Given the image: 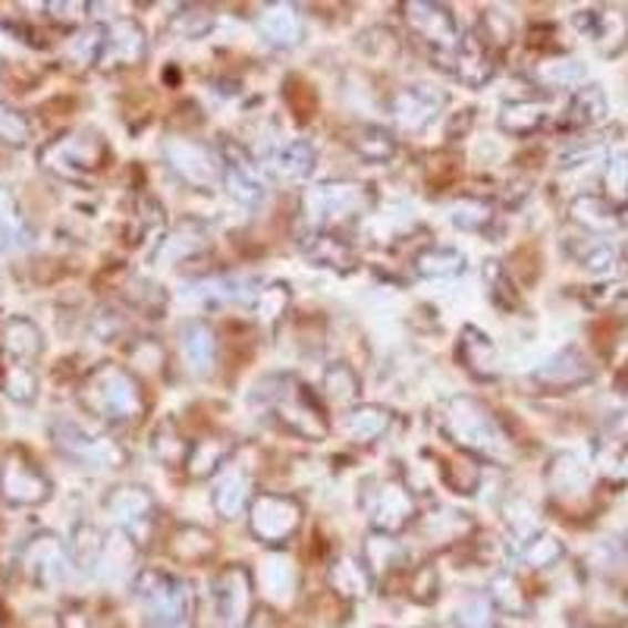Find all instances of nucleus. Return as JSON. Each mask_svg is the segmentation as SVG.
Segmentation results:
<instances>
[{
	"mask_svg": "<svg viewBox=\"0 0 628 628\" xmlns=\"http://www.w3.org/2000/svg\"><path fill=\"white\" fill-rule=\"evenodd\" d=\"M79 405L101 421L126 424V421L142 419L145 397L130 371L116 364H101L79 387Z\"/></svg>",
	"mask_w": 628,
	"mask_h": 628,
	"instance_id": "nucleus-1",
	"label": "nucleus"
},
{
	"mask_svg": "<svg viewBox=\"0 0 628 628\" xmlns=\"http://www.w3.org/2000/svg\"><path fill=\"white\" fill-rule=\"evenodd\" d=\"M111 157L107 142L92 130H73L48 142L39 152V161L44 171H51L66 183H82L85 176L97 173Z\"/></svg>",
	"mask_w": 628,
	"mask_h": 628,
	"instance_id": "nucleus-2",
	"label": "nucleus"
},
{
	"mask_svg": "<svg viewBox=\"0 0 628 628\" xmlns=\"http://www.w3.org/2000/svg\"><path fill=\"white\" fill-rule=\"evenodd\" d=\"M274 383H277V390H265L261 397L274 405L280 424L308 440L327 437L325 412H321L318 400L308 393V387H302L296 378H274Z\"/></svg>",
	"mask_w": 628,
	"mask_h": 628,
	"instance_id": "nucleus-3",
	"label": "nucleus"
},
{
	"mask_svg": "<svg viewBox=\"0 0 628 628\" xmlns=\"http://www.w3.org/2000/svg\"><path fill=\"white\" fill-rule=\"evenodd\" d=\"M51 477L41 472V465L22 446H13L0 462V496L10 506H41L51 500Z\"/></svg>",
	"mask_w": 628,
	"mask_h": 628,
	"instance_id": "nucleus-4",
	"label": "nucleus"
},
{
	"mask_svg": "<svg viewBox=\"0 0 628 628\" xmlns=\"http://www.w3.org/2000/svg\"><path fill=\"white\" fill-rule=\"evenodd\" d=\"M51 440L58 446L60 456L79 465H92V469H120L126 462V450L107 437L89 434L85 428H79L76 421L60 419L51 424Z\"/></svg>",
	"mask_w": 628,
	"mask_h": 628,
	"instance_id": "nucleus-5",
	"label": "nucleus"
},
{
	"mask_svg": "<svg viewBox=\"0 0 628 628\" xmlns=\"http://www.w3.org/2000/svg\"><path fill=\"white\" fill-rule=\"evenodd\" d=\"M446 431L450 437L462 443L465 450H475L477 456L500 459L503 450V431L496 428V421L491 419L487 409H481L472 400H456L450 405V415H446Z\"/></svg>",
	"mask_w": 628,
	"mask_h": 628,
	"instance_id": "nucleus-6",
	"label": "nucleus"
},
{
	"mask_svg": "<svg viewBox=\"0 0 628 628\" xmlns=\"http://www.w3.org/2000/svg\"><path fill=\"white\" fill-rule=\"evenodd\" d=\"M405 22H409V29H412L424 44H431V58L437 60L443 70H450L453 60L446 58V54L456 58L459 48V25L456 20H453V13H450L443 3L415 0V3H405Z\"/></svg>",
	"mask_w": 628,
	"mask_h": 628,
	"instance_id": "nucleus-7",
	"label": "nucleus"
},
{
	"mask_svg": "<svg viewBox=\"0 0 628 628\" xmlns=\"http://www.w3.org/2000/svg\"><path fill=\"white\" fill-rule=\"evenodd\" d=\"M145 58H148V41H145V32L138 22L114 20L111 25H104V41H101L95 60L97 70H104V73L130 70Z\"/></svg>",
	"mask_w": 628,
	"mask_h": 628,
	"instance_id": "nucleus-8",
	"label": "nucleus"
},
{
	"mask_svg": "<svg viewBox=\"0 0 628 628\" xmlns=\"http://www.w3.org/2000/svg\"><path fill=\"white\" fill-rule=\"evenodd\" d=\"M135 590L148 609L152 622H157L161 628L176 626L179 616L186 612V590L167 572H142L135 581Z\"/></svg>",
	"mask_w": 628,
	"mask_h": 628,
	"instance_id": "nucleus-9",
	"label": "nucleus"
},
{
	"mask_svg": "<svg viewBox=\"0 0 628 628\" xmlns=\"http://www.w3.org/2000/svg\"><path fill=\"white\" fill-rule=\"evenodd\" d=\"M302 522V506L292 496L261 494L251 503V534L265 544H284Z\"/></svg>",
	"mask_w": 628,
	"mask_h": 628,
	"instance_id": "nucleus-10",
	"label": "nucleus"
},
{
	"mask_svg": "<svg viewBox=\"0 0 628 628\" xmlns=\"http://www.w3.org/2000/svg\"><path fill=\"white\" fill-rule=\"evenodd\" d=\"M220 152H224V179H227L229 195H233L236 202L248 205V208H258L267 198V189L261 173L255 167V161H251L246 148L236 145V142H224Z\"/></svg>",
	"mask_w": 628,
	"mask_h": 628,
	"instance_id": "nucleus-11",
	"label": "nucleus"
},
{
	"mask_svg": "<svg viewBox=\"0 0 628 628\" xmlns=\"http://www.w3.org/2000/svg\"><path fill=\"white\" fill-rule=\"evenodd\" d=\"M575 25L588 35L604 58L622 54L628 44V17L616 7H597V10H581L575 17Z\"/></svg>",
	"mask_w": 628,
	"mask_h": 628,
	"instance_id": "nucleus-12",
	"label": "nucleus"
},
{
	"mask_svg": "<svg viewBox=\"0 0 628 628\" xmlns=\"http://www.w3.org/2000/svg\"><path fill=\"white\" fill-rule=\"evenodd\" d=\"M104 506L138 544L145 541V532L154 525V513H157L145 487H116L114 494L104 500Z\"/></svg>",
	"mask_w": 628,
	"mask_h": 628,
	"instance_id": "nucleus-13",
	"label": "nucleus"
},
{
	"mask_svg": "<svg viewBox=\"0 0 628 628\" xmlns=\"http://www.w3.org/2000/svg\"><path fill=\"white\" fill-rule=\"evenodd\" d=\"M453 73L462 85L481 89L484 82H491L496 73V51L481 39V32H469L465 39H459L456 58H453Z\"/></svg>",
	"mask_w": 628,
	"mask_h": 628,
	"instance_id": "nucleus-14",
	"label": "nucleus"
},
{
	"mask_svg": "<svg viewBox=\"0 0 628 628\" xmlns=\"http://www.w3.org/2000/svg\"><path fill=\"white\" fill-rule=\"evenodd\" d=\"M532 381L541 383L547 393H566V390H575L581 383L594 381V364L578 349H566L553 362L537 368L532 374Z\"/></svg>",
	"mask_w": 628,
	"mask_h": 628,
	"instance_id": "nucleus-15",
	"label": "nucleus"
},
{
	"mask_svg": "<svg viewBox=\"0 0 628 628\" xmlns=\"http://www.w3.org/2000/svg\"><path fill=\"white\" fill-rule=\"evenodd\" d=\"M214 600L220 609V619L229 628H239L246 622V612L251 607V581L246 569H227L214 581Z\"/></svg>",
	"mask_w": 628,
	"mask_h": 628,
	"instance_id": "nucleus-16",
	"label": "nucleus"
},
{
	"mask_svg": "<svg viewBox=\"0 0 628 628\" xmlns=\"http://www.w3.org/2000/svg\"><path fill=\"white\" fill-rule=\"evenodd\" d=\"M443 107V95L428 89V85H412V89H402L400 95L393 97V116L400 120L402 130L409 133H419L424 130L437 111Z\"/></svg>",
	"mask_w": 628,
	"mask_h": 628,
	"instance_id": "nucleus-17",
	"label": "nucleus"
},
{
	"mask_svg": "<svg viewBox=\"0 0 628 628\" xmlns=\"http://www.w3.org/2000/svg\"><path fill=\"white\" fill-rule=\"evenodd\" d=\"M0 346H3V356H7L10 362L29 364V368H32V362L44 352V337H41L35 321L17 315V318H7V321H3Z\"/></svg>",
	"mask_w": 628,
	"mask_h": 628,
	"instance_id": "nucleus-18",
	"label": "nucleus"
},
{
	"mask_svg": "<svg viewBox=\"0 0 628 628\" xmlns=\"http://www.w3.org/2000/svg\"><path fill=\"white\" fill-rule=\"evenodd\" d=\"M22 566L29 569V575L48 585V581H58L63 575V566H66V553L58 544L54 534H35L29 541V547L22 553Z\"/></svg>",
	"mask_w": 628,
	"mask_h": 628,
	"instance_id": "nucleus-19",
	"label": "nucleus"
},
{
	"mask_svg": "<svg viewBox=\"0 0 628 628\" xmlns=\"http://www.w3.org/2000/svg\"><path fill=\"white\" fill-rule=\"evenodd\" d=\"M362 202V189L349 186V183H337V186H321L318 192H311V198H305V210L311 214V224L321 227L327 217L337 214H349L359 208Z\"/></svg>",
	"mask_w": 628,
	"mask_h": 628,
	"instance_id": "nucleus-20",
	"label": "nucleus"
},
{
	"mask_svg": "<svg viewBox=\"0 0 628 628\" xmlns=\"http://www.w3.org/2000/svg\"><path fill=\"white\" fill-rule=\"evenodd\" d=\"M459 362L465 364V371H472L481 381H494L496 374V349L491 343L487 333H481L477 327H465L462 330V340L456 349Z\"/></svg>",
	"mask_w": 628,
	"mask_h": 628,
	"instance_id": "nucleus-21",
	"label": "nucleus"
},
{
	"mask_svg": "<svg viewBox=\"0 0 628 628\" xmlns=\"http://www.w3.org/2000/svg\"><path fill=\"white\" fill-rule=\"evenodd\" d=\"M607 116V95L600 85H581L575 95H572L569 107L563 114V130L566 133H578V130H590L597 126L600 120Z\"/></svg>",
	"mask_w": 628,
	"mask_h": 628,
	"instance_id": "nucleus-22",
	"label": "nucleus"
},
{
	"mask_svg": "<svg viewBox=\"0 0 628 628\" xmlns=\"http://www.w3.org/2000/svg\"><path fill=\"white\" fill-rule=\"evenodd\" d=\"M572 220L578 224V227L590 233V236H604L609 229H616L622 220H619V210L609 205L604 195H578L575 202H572Z\"/></svg>",
	"mask_w": 628,
	"mask_h": 628,
	"instance_id": "nucleus-23",
	"label": "nucleus"
},
{
	"mask_svg": "<svg viewBox=\"0 0 628 628\" xmlns=\"http://www.w3.org/2000/svg\"><path fill=\"white\" fill-rule=\"evenodd\" d=\"M371 518L381 528V534H397L400 528H405V522L412 518V496H409V491L402 484H383Z\"/></svg>",
	"mask_w": 628,
	"mask_h": 628,
	"instance_id": "nucleus-24",
	"label": "nucleus"
},
{
	"mask_svg": "<svg viewBox=\"0 0 628 628\" xmlns=\"http://www.w3.org/2000/svg\"><path fill=\"white\" fill-rule=\"evenodd\" d=\"M167 157H171L173 171L179 173L192 186H208L210 179L217 176V171L210 167V157L205 148L189 145V142H173L167 145Z\"/></svg>",
	"mask_w": 628,
	"mask_h": 628,
	"instance_id": "nucleus-25",
	"label": "nucleus"
},
{
	"mask_svg": "<svg viewBox=\"0 0 628 628\" xmlns=\"http://www.w3.org/2000/svg\"><path fill=\"white\" fill-rule=\"evenodd\" d=\"M32 243V227L22 214L17 195L0 186V248L17 251Z\"/></svg>",
	"mask_w": 628,
	"mask_h": 628,
	"instance_id": "nucleus-26",
	"label": "nucleus"
},
{
	"mask_svg": "<svg viewBox=\"0 0 628 628\" xmlns=\"http://www.w3.org/2000/svg\"><path fill=\"white\" fill-rule=\"evenodd\" d=\"M547 104L544 101H513L500 114V130L509 135H532L547 123Z\"/></svg>",
	"mask_w": 628,
	"mask_h": 628,
	"instance_id": "nucleus-27",
	"label": "nucleus"
},
{
	"mask_svg": "<svg viewBox=\"0 0 628 628\" xmlns=\"http://www.w3.org/2000/svg\"><path fill=\"white\" fill-rule=\"evenodd\" d=\"M183 352L195 371H210L214 359H217V340H214V330L205 321H189L183 327Z\"/></svg>",
	"mask_w": 628,
	"mask_h": 628,
	"instance_id": "nucleus-28",
	"label": "nucleus"
},
{
	"mask_svg": "<svg viewBox=\"0 0 628 628\" xmlns=\"http://www.w3.org/2000/svg\"><path fill=\"white\" fill-rule=\"evenodd\" d=\"M0 393L10 397L13 402H35L39 397V378L29 364L10 362L7 356H0Z\"/></svg>",
	"mask_w": 628,
	"mask_h": 628,
	"instance_id": "nucleus-29",
	"label": "nucleus"
},
{
	"mask_svg": "<svg viewBox=\"0 0 628 628\" xmlns=\"http://www.w3.org/2000/svg\"><path fill=\"white\" fill-rule=\"evenodd\" d=\"M258 29L265 32V39L270 44H296L302 39V20L292 7H270L265 17L258 20Z\"/></svg>",
	"mask_w": 628,
	"mask_h": 628,
	"instance_id": "nucleus-30",
	"label": "nucleus"
},
{
	"mask_svg": "<svg viewBox=\"0 0 628 628\" xmlns=\"http://www.w3.org/2000/svg\"><path fill=\"white\" fill-rule=\"evenodd\" d=\"M465 267V258L459 255L456 248H443V246H431L415 255V270L421 277H456Z\"/></svg>",
	"mask_w": 628,
	"mask_h": 628,
	"instance_id": "nucleus-31",
	"label": "nucleus"
},
{
	"mask_svg": "<svg viewBox=\"0 0 628 628\" xmlns=\"http://www.w3.org/2000/svg\"><path fill=\"white\" fill-rule=\"evenodd\" d=\"M387 424H390V412L387 409H381V405H362V409L349 412L346 431H349V437L359 440V443H371V440H378L387 431Z\"/></svg>",
	"mask_w": 628,
	"mask_h": 628,
	"instance_id": "nucleus-32",
	"label": "nucleus"
},
{
	"mask_svg": "<svg viewBox=\"0 0 628 628\" xmlns=\"http://www.w3.org/2000/svg\"><path fill=\"white\" fill-rule=\"evenodd\" d=\"M569 255L581 267H588L594 274H607L616 265V248L597 239V236H585L578 243H569Z\"/></svg>",
	"mask_w": 628,
	"mask_h": 628,
	"instance_id": "nucleus-33",
	"label": "nucleus"
},
{
	"mask_svg": "<svg viewBox=\"0 0 628 628\" xmlns=\"http://www.w3.org/2000/svg\"><path fill=\"white\" fill-rule=\"evenodd\" d=\"M305 248H308V255L318 261V265L325 267H340V270H349L352 267V248L346 246L343 239H337V236H327V233H315L308 243H305Z\"/></svg>",
	"mask_w": 628,
	"mask_h": 628,
	"instance_id": "nucleus-34",
	"label": "nucleus"
},
{
	"mask_svg": "<svg viewBox=\"0 0 628 628\" xmlns=\"http://www.w3.org/2000/svg\"><path fill=\"white\" fill-rule=\"evenodd\" d=\"M32 142V120L20 107L0 101V145L7 148H25Z\"/></svg>",
	"mask_w": 628,
	"mask_h": 628,
	"instance_id": "nucleus-35",
	"label": "nucleus"
},
{
	"mask_svg": "<svg viewBox=\"0 0 628 628\" xmlns=\"http://www.w3.org/2000/svg\"><path fill=\"white\" fill-rule=\"evenodd\" d=\"M315 167V148L308 142H289L277 152V173L286 179H302Z\"/></svg>",
	"mask_w": 628,
	"mask_h": 628,
	"instance_id": "nucleus-36",
	"label": "nucleus"
},
{
	"mask_svg": "<svg viewBox=\"0 0 628 628\" xmlns=\"http://www.w3.org/2000/svg\"><path fill=\"white\" fill-rule=\"evenodd\" d=\"M550 484L556 494H581L588 487V472L575 456H559L550 469Z\"/></svg>",
	"mask_w": 628,
	"mask_h": 628,
	"instance_id": "nucleus-37",
	"label": "nucleus"
},
{
	"mask_svg": "<svg viewBox=\"0 0 628 628\" xmlns=\"http://www.w3.org/2000/svg\"><path fill=\"white\" fill-rule=\"evenodd\" d=\"M356 152L362 154L364 161H390L397 152V138L381 130V126H362L356 133Z\"/></svg>",
	"mask_w": 628,
	"mask_h": 628,
	"instance_id": "nucleus-38",
	"label": "nucleus"
},
{
	"mask_svg": "<svg viewBox=\"0 0 628 628\" xmlns=\"http://www.w3.org/2000/svg\"><path fill=\"white\" fill-rule=\"evenodd\" d=\"M248 503V477L236 475L227 477L217 491H214V509L224 515V518H233V515L243 513V506Z\"/></svg>",
	"mask_w": 628,
	"mask_h": 628,
	"instance_id": "nucleus-39",
	"label": "nucleus"
},
{
	"mask_svg": "<svg viewBox=\"0 0 628 628\" xmlns=\"http://www.w3.org/2000/svg\"><path fill=\"white\" fill-rule=\"evenodd\" d=\"M484 280L491 286V302L500 311H515L518 308V292H515L513 280H509V270L500 265V261H487L484 267Z\"/></svg>",
	"mask_w": 628,
	"mask_h": 628,
	"instance_id": "nucleus-40",
	"label": "nucleus"
},
{
	"mask_svg": "<svg viewBox=\"0 0 628 628\" xmlns=\"http://www.w3.org/2000/svg\"><path fill=\"white\" fill-rule=\"evenodd\" d=\"M229 456V443H224V440H202V443H195L189 453V472L195 477H205L210 475V472H217V465H224V459Z\"/></svg>",
	"mask_w": 628,
	"mask_h": 628,
	"instance_id": "nucleus-41",
	"label": "nucleus"
},
{
	"mask_svg": "<svg viewBox=\"0 0 628 628\" xmlns=\"http://www.w3.org/2000/svg\"><path fill=\"white\" fill-rule=\"evenodd\" d=\"M494 220V205L484 202V198H462L456 208H453V224L462 229H475L484 233Z\"/></svg>",
	"mask_w": 628,
	"mask_h": 628,
	"instance_id": "nucleus-42",
	"label": "nucleus"
},
{
	"mask_svg": "<svg viewBox=\"0 0 628 628\" xmlns=\"http://www.w3.org/2000/svg\"><path fill=\"white\" fill-rule=\"evenodd\" d=\"M522 559L534 566V569H544V566H553L559 556H563V544L550 537V534H541L534 532L528 541H525V547H522Z\"/></svg>",
	"mask_w": 628,
	"mask_h": 628,
	"instance_id": "nucleus-43",
	"label": "nucleus"
},
{
	"mask_svg": "<svg viewBox=\"0 0 628 628\" xmlns=\"http://www.w3.org/2000/svg\"><path fill=\"white\" fill-rule=\"evenodd\" d=\"M189 453L192 450L186 446V440L173 431V424H161V428L154 431V456L161 459V462H167V465H183V462H189Z\"/></svg>",
	"mask_w": 628,
	"mask_h": 628,
	"instance_id": "nucleus-44",
	"label": "nucleus"
},
{
	"mask_svg": "<svg viewBox=\"0 0 628 628\" xmlns=\"http://www.w3.org/2000/svg\"><path fill=\"white\" fill-rule=\"evenodd\" d=\"M214 22V13L205 7H179L173 13V32L183 39H202Z\"/></svg>",
	"mask_w": 628,
	"mask_h": 628,
	"instance_id": "nucleus-45",
	"label": "nucleus"
},
{
	"mask_svg": "<svg viewBox=\"0 0 628 628\" xmlns=\"http://www.w3.org/2000/svg\"><path fill=\"white\" fill-rule=\"evenodd\" d=\"M607 202L612 208H626L628 205V154H616L607 164Z\"/></svg>",
	"mask_w": 628,
	"mask_h": 628,
	"instance_id": "nucleus-46",
	"label": "nucleus"
},
{
	"mask_svg": "<svg viewBox=\"0 0 628 628\" xmlns=\"http://www.w3.org/2000/svg\"><path fill=\"white\" fill-rule=\"evenodd\" d=\"M541 79H544L547 85H572V82L581 79V66L569 58L550 60V63L541 66Z\"/></svg>",
	"mask_w": 628,
	"mask_h": 628,
	"instance_id": "nucleus-47",
	"label": "nucleus"
},
{
	"mask_svg": "<svg viewBox=\"0 0 628 628\" xmlns=\"http://www.w3.org/2000/svg\"><path fill=\"white\" fill-rule=\"evenodd\" d=\"M494 597L496 604L503 609H509V612H525L528 609V600L518 594V581L509 578V575H500L494 581Z\"/></svg>",
	"mask_w": 628,
	"mask_h": 628,
	"instance_id": "nucleus-48",
	"label": "nucleus"
},
{
	"mask_svg": "<svg viewBox=\"0 0 628 628\" xmlns=\"http://www.w3.org/2000/svg\"><path fill=\"white\" fill-rule=\"evenodd\" d=\"M356 374L349 371V368H333V371H327V390H330V397L333 400H352L356 397Z\"/></svg>",
	"mask_w": 628,
	"mask_h": 628,
	"instance_id": "nucleus-49",
	"label": "nucleus"
},
{
	"mask_svg": "<svg viewBox=\"0 0 628 628\" xmlns=\"http://www.w3.org/2000/svg\"><path fill=\"white\" fill-rule=\"evenodd\" d=\"M48 17L60 25H76V22L85 20V10L89 3H44Z\"/></svg>",
	"mask_w": 628,
	"mask_h": 628,
	"instance_id": "nucleus-50",
	"label": "nucleus"
},
{
	"mask_svg": "<svg viewBox=\"0 0 628 628\" xmlns=\"http://www.w3.org/2000/svg\"><path fill=\"white\" fill-rule=\"evenodd\" d=\"M176 236H179V239H186V236H183V227H179V233H176ZM171 246L179 248V243H176V239H167V243H164V248H171ZM183 255H195V248L183 243Z\"/></svg>",
	"mask_w": 628,
	"mask_h": 628,
	"instance_id": "nucleus-51",
	"label": "nucleus"
},
{
	"mask_svg": "<svg viewBox=\"0 0 628 628\" xmlns=\"http://www.w3.org/2000/svg\"><path fill=\"white\" fill-rule=\"evenodd\" d=\"M619 220H622V224H628V205L622 208V214H619Z\"/></svg>",
	"mask_w": 628,
	"mask_h": 628,
	"instance_id": "nucleus-52",
	"label": "nucleus"
},
{
	"mask_svg": "<svg viewBox=\"0 0 628 628\" xmlns=\"http://www.w3.org/2000/svg\"><path fill=\"white\" fill-rule=\"evenodd\" d=\"M619 383H626L628 387V364H626V371H622V378H619Z\"/></svg>",
	"mask_w": 628,
	"mask_h": 628,
	"instance_id": "nucleus-53",
	"label": "nucleus"
}]
</instances>
